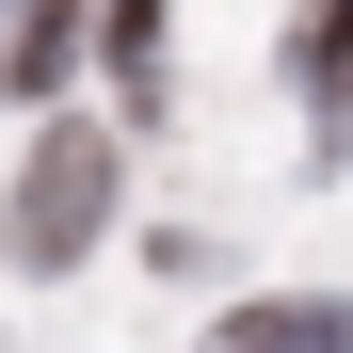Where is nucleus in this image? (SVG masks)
<instances>
[{"mask_svg":"<svg viewBox=\"0 0 353 353\" xmlns=\"http://www.w3.org/2000/svg\"><path fill=\"white\" fill-rule=\"evenodd\" d=\"M97 48H112L129 97H161V0H97Z\"/></svg>","mask_w":353,"mask_h":353,"instance_id":"4","label":"nucleus"},{"mask_svg":"<svg viewBox=\"0 0 353 353\" xmlns=\"http://www.w3.org/2000/svg\"><path fill=\"white\" fill-rule=\"evenodd\" d=\"M97 209H112V129H32V161H17V257L32 273H65L81 241H97Z\"/></svg>","mask_w":353,"mask_h":353,"instance_id":"1","label":"nucleus"},{"mask_svg":"<svg viewBox=\"0 0 353 353\" xmlns=\"http://www.w3.org/2000/svg\"><path fill=\"white\" fill-rule=\"evenodd\" d=\"M305 81H321V97L353 81V0H321V17H305Z\"/></svg>","mask_w":353,"mask_h":353,"instance_id":"5","label":"nucleus"},{"mask_svg":"<svg viewBox=\"0 0 353 353\" xmlns=\"http://www.w3.org/2000/svg\"><path fill=\"white\" fill-rule=\"evenodd\" d=\"M209 353H353V305H241Z\"/></svg>","mask_w":353,"mask_h":353,"instance_id":"3","label":"nucleus"},{"mask_svg":"<svg viewBox=\"0 0 353 353\" xmlns=\"http://www.w3.org/2000/svg\"><path fill=\"white\" fill-rule=\"evenodd\" d=\"M81 17H97V0H17V32H0V65H17V97H48V81L81 65Z\"/></svg>","mask_w":353,"mask_h":353,"instance_id":"2","label":"nucleus"}]
</instances>
